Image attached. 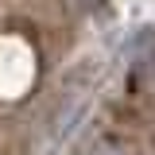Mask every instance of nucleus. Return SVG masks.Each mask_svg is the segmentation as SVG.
Segmentation results:
<instances>
[{"instance_id": "nucleus-1", "label": "nucleus", "mask_w": 155, "mask_h": 155, "mask_svg": "<svg viewBox=\"0 0 155 155\" xmlns=\"http://www.w3.org/2000/svg\"><path fill=\"white\" fill-rule=\"evenodd\" d=\"M132 74H136V81H151L155 78V31L140 35L136 54H132Z\"/></svg>"}, {"instance_id": "nucleus-2", "label": "nucleus", "mask_w": 155, "mask_h": 155, "mask_svg": "<svg viewBox=\"0 0 155 155\" xmlns=\"http://www.w3.org/2000/svg\"><path fill=\"white\" fill-rule=\"evenodd\" d=\"M89 155H140V147L128 143V140H101Z\"/></svg>"}]
</instances>
